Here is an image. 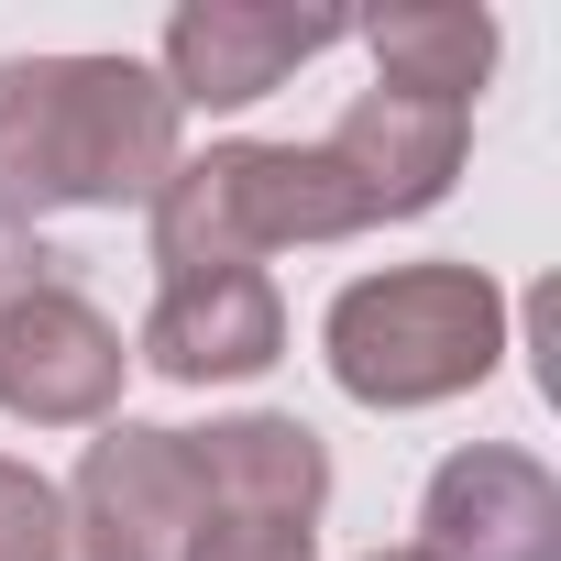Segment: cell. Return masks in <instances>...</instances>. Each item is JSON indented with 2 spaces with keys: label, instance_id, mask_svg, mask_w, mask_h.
<instances>
[{
  "label": "cell",
  "instance_id": "6da1fadb",
  "mask_svg": "<svg viewBox=\"0 0 561 561\" xmlns=\"http://www.w3.org/2000/svg\"><path fill=\"white\" fill-rule=\"evenodd\" d=\"M187 111L144 56H0V220L45 209H154Z\"/></svg>",
  "mask_w": 561,
  "mask_h": 561
},
{
  "label": "cell",
  "instance_id": "7a4b0ae2",
  "mask_svg": "<svg viewBox=\"0 0 561 561\" xmlns=\"http://www.w3.org/2000/svg\"><path fill=\"white\" fill-rule=\"evenodd\" d=\"M320 353H331V386L353 408H440V397H473L495 364H506V287L484 264H386V275H353L320 320Z\"/></svg>",
  "mask_w": 561,
  "mask_h": 561
},
{
  "label": "cell",
  "instance_id": "3957f363",
  "mask_svg": "<svg viewBox=\"0 0 561 561\" xmlns=\"http://www.w3.org/2000/svg\"><path fill=\"white\" fill-rule=\"evenodd\" d=\"M144 220H154V264L165 275H220V264H264V253H298V242L375 231L320 144H209V154H176V176L154 187Z\"/></svg>",
  "mask_w": 561,
  "mask_h": 561
},
{
  "label": "cell",
  "instance_id": "277c9868",
  "mask_svg": "<svg viewBox=\"0 0 561 561\" xmlns=\"http://www.w3.org/2000/svg\"><path fill=\"white\" fill-rule=\"evenodd\" d=\"M56 495H67L78 561H187L198 528H209L187 430H154V419H100V440L78 451V473Z\"/></svg>",
  "mask_w": 561,
  "mask_h": 561
},
{
  "label": "cell",
  "instance_id": "5b68a950",
  "mask_svg": "<svg viewBox=\"0 0 561 561\" xmlns=\"http://www.w3.org/2000/svg\"><path fill=\"white\" fill-rule=\"evenodd\" d=\"M122 375H133V342H122V320L78 287V275L0 309V419H23V430H100L122 408Z\"/></svg>",
  "mask_w": 561,
  "mask_h": 561
},
{
  "label": "cell",
  "instance_id": "8992f818",
  "mask_svg": "<svg viewBox=\"0 0 561 561\" xmlns=\"http://www.w3.org/2000/svg\"><path fill=\"white\" fill-rule=\"evenodd\" d=\"M353 12H275V0H187L165 23V100L176 111H253L264 89H287L309 56H331Z\"/></svg>",
  "mask_w": 561,
  "mask_h": 561
},
{
  "label": "cell",
  "instance_id": "52a82bcc",
  "mask_svg": "<svg viewBox=\"0 0 561 561\" xmlns=\"http://www.w3.org/2000/svg\"><path fill=\"white\" fill-rule=\"evenodd\" d=\"M133 364H154L165 386H253L287 364V298L264 264H220V275H165Z\"/></svg>",
  "mask_w": 561,
  "mask_h": 561
},
{
  "label": "cell",
  "instance_id": "ba28073f",
  "mask_svg": "<svg viewBox=\"0 0 561 561\" xmlns=\"http://www.w3.org/2000/svg\"><path fill=\"white\" fill-rule=\"evenodd\" d=\"M430 561H561V473L517 440H473L419 495Z\"/></svg>",
  "mask_w": 561,
  "mask_h": 561
},
{
  "label": "cell",
  "instance_id": "9c48e42d",
  "mask_svg": "<svg viewBox=\"0 0 561 561\" xmlns=\"http://www.w3.org/2000/svg\"><path fill=\"white\" fill-rule=\"evenodd\" d=\"M320 154L342 165V187L364 198V220H419V209L451 198V176H462V154H473V111L408 100V89H364V100L331 122Z\"/></svg>",
  "mask_w": 561,
  "mask_h": 561
},
{
  "label": "cell",
  "instance_id": "30bf717a",
  "mask_svg": "<svg viewBox=\"0 0 561 561\" xmlns=\"http://www.w3.org/2000/svg\"><path fill=\"white\" fill-rule=\"evenodd\" d=\"M187 462H198L209 517H242V528H320V506H331V440L275 408L187 430Z\"/></svg>",
  "mask_w": 561,
  "mask_h": 561
},
{
  "label": "cell",
  "instance_id": "8fae6325",
  "mask_svg": "<svg viewBox=\"0 0 561 561\" xmlns=\"http://www.w3.org/2000/svg\"><path fill=\"white\" fill-rule=\"evenodd\" d=\"M375 45V89H408V100H451L473 111V89L495 78V12H473V0H408V12H375L353 23Z\"/></svg>",
  "mask_w": 561,
  "mask_h": 561
},
{
  "label": "cell",
  "instance_id": "7c38bea8",
  "mask_svg": "<svg viewBox=\"0 0 561 561\" xmlns=\"http://www.w3.org/2000/svg\"><path fill=\"white\" fill-rule=\"evenodd\" d=\"M0 561H67V495L0 451Z\"/></svg>",
  "mask_w": 561,
  "mask_h": 561
},
{
  "label": "cell",
  "instance_id": "4fadbf2b",
  "mask_svg": "<svg viewBox=\"0 0 561 561\" xmlns=\"http://www.w3.org/2000/svg\"><path fill=\"white\" fill-rule=\"evenodd\" d=\"M187 561H320V539H309V528H242V517H209Z\"/></svg>",
  "mask_w": 561,
  "mask_h": 561
},
{
  "label": "cell",
  "instance_id": "5bb4252c",
  "mask_svg": "<svg viewBox=\"0 0 561 561\" xmlns=\"http://www.w3.org/2000/svg\"><path fill=\"white\" fill-rule=\"evenodd\" d=\"M34 287H67V253L45 231H23V220H0V309L34 298Z\"/></svg>",
  "mask_w": 561,
  "mask_h": 561
},
{
  "label": "cell",
  "instance_id": "9a60e30c",
  "mask_svg": "<svg viewBox=\"0 0 561 561\" xmlns=\"http://www.w3.org/2000/svg\"><path fill=\"white\" fill-rule=\"evenodd\" d=\"M364 561H430V550H364Z\"/></svg>",
  "mask_w": 561,
  "mask_h": 561
}]
</instances>
